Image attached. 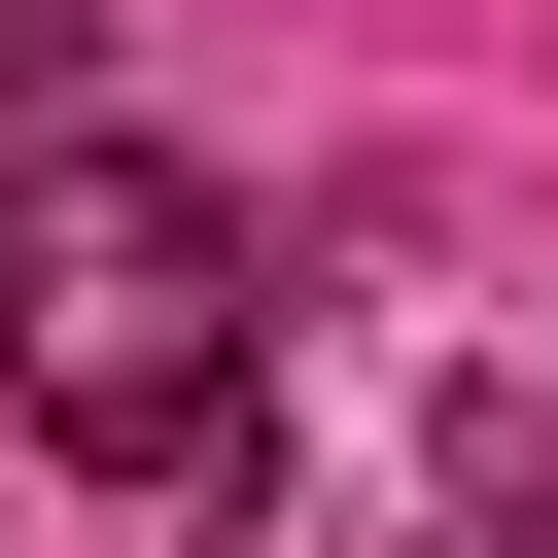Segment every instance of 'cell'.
Returning a JSON list of instances; mask_svg holds the SVG:
<instances>
[{
  "label": "cell",
  "instance_id": "cell-3",
  "mask_svg": "<svg viewBox=\"0 0 558 558\" xmlns=\"http://www.w3.org/2000/svg\"><path fill=\"white\" fill-rule=\"evenodd\" d=\"M70 70H105V0H0V105H70Z\"/></svg>",
  "mask_w": 558,
  "mask_h": 558
},
{
  "label": "cell",
  "instance_id": "cell-1",
  "mask_svg": "<svg viewBox=\"0 0 558 558\" xmlns=\"http://www.w3.org/2000/svg\"><path fill=\"white\" fill-rule=\"evenodd\" d=\"M244 349H279V279H244V209L174 140H35L0 174V418L35 453L174 488V453H244Z\"/></svg>",
  "mask_w": 558,
  "mask_h": 558
},
{
  "label": "cell",
  "instance_id": "cell-2",
  "mask_svg": "<svg viewBox=\"0 0 558 558\" xmlns=\"http://www.w3.org/2000/svg\"><path fill=\"white\" fill-rule=\"evenodd\" d=\"M453 558H558V418H488V453H453Z\"/></svg>",
  "mask_w": 558,
  "mask_h": 558
}]
</instances>
